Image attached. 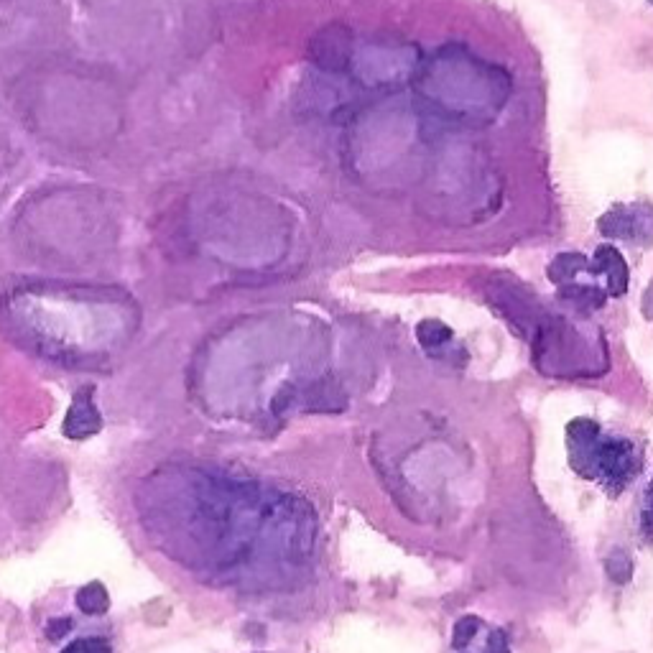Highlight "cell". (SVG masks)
I'll return each instance as SVG.
<instances>
[{"label":"cell","mask_w":653,"mask_h":653,"mask_svg":"<svg viewBox=\"0 0 653 653\" xmlns=\"http://www.w3.org/2000/svg\"><path fill=\"white\" fill-rule=\"evenodd\" d=\"M572 467L582 477H602L613 493H620L636 465V449L625 439H600L572 447Z\"/></svg>","instance_id":"6da1fadb"},{"label":"cell","mask_w":653,"mask_h":653,"mask_svg":"<svg viewBox=\"0 0 653 653\" xmlns=\"http://www.w3.org/2000/svg\"><path fill=\"white\" fill-rule=\"evenodd\" d=\"M600 228L605 235L623 240L651 238L653 235V212L643 207H615L613 212L600 220Z\"/></svg>","instance_id":"7a4b0ae2"},{"label":"cell","mask_w":653,"mask_h":653,"mask_svg":"<svg viewBox=\"0 0 653 653\" xmlns=\"http://www.w3.org/2000/svg\"><path fill=\"white\" fill-rule=\"evenodd\" d=\"M103 429V416L92 401V388H80L64 416L62 432L69 439H87Z\"/></svg>","instance_id":"3957f363"},{"label":"cell","mask_w":653,"mask_h":653,"mask_svg":"<svg viewBox=\"0 0 653 653\" xmlns=\"http://www.w3.org/2000/svg\"><path fill=\"white\" fill-rule=\"evenodd\" d=\"M595 271H602L608 276L610 294H625V289H628V266H625L623 256L613 245H600L595 250Z\"/></svg>","instance_id":"277c9868"},{"label":"cell","mask_w":653,"mask_h":653,"mask_svg":"<svg viewBox=\"0 0 653 653\" xmlns=\"http://www.w3.org/2000/svg\"><path fill=\"white\" fill-rule=\"evenodd\" d=\"M77 608L85 615H103L110 608V595L103 582H90L77 592Z\"/></svg>","instance_id":"5b68a950"},{"label":"cell","mask_w":653,"mask_h":653,"mask_svg":"<svg viewBox=\"0 0 653 653\" xmlns=\"http://www.w3.org/2000/svg\"><path fill=\"white\" fill-rule=\"evenodd\" d=\"M582 268H585V258L577 256V253H574V256L567 253V256H559L557 261L551 263L549 279L554 281V284H564V281H572Z\"/></svg>","instance_id":"8992f818"},{"label":"cell","mask_w":653,"mask_h":653,"mask_svg":"<svg viewBox=\"0 0 653 653\" xmlns=\"http://www.w3.org/2000/svg\"><path fill=\"white\" fill-rule=\"evenodd\" d=\"M416 337H419V342L424 347H439L452 337V330L444 322H439V319H424L416 327Z\"/></svg>","instance_id":"52a82bcc"},{"label":"cell","mask_w":653,"mask_h":653,"mask_svg":"<svg viewBox=\"0 0 653 653\" xmlns=\"http://www.w3.org/2000/svg\"><path fill=\"white\" fill-rule=\"evenodd\" d=\"M562 296L567 301H572L574 307L580 309H592L602 304V294L597 289H590V286H574V289H564Z\"/></svg>","instance_id":"ba28073f"},{"label":"cell","mask_w":653,"mask_h":653,"mask_svg":"<svg viewBox=\"0 0 653 653\" xmlns=\"http://www.w3.org/2000/svg\"><path fill=\"white\" fill-rule=\"evenodd\" d=\"M477 628H480V620L475 615H467V618H460L455 623V633H452V646L465 648L470 646V641L475 638Z\"/></svg>","instance_id":"9c48e42d"},{"label":"cell","mask_w":653,"mask_h":653,"mask_svg":"<svg viewBox=\"0 0 653 653\" xmlns=\"http://www.w3.org/2000/svg\"><path fill=\"white\" fill-rule=\"evenodd\" d=\"M608 572L615 582H628L633 574V562L625 551H615L608 559Z\"/></svg>","instance_id":"30bf717a"},{"label":"cell","mask_w":653,"mask_h":653,"mask_svg":"<svg viewBox=\"0 0 653 653\" xmlns=\"http://www.w3.org/2000/svg\"><path fill=\"white\" fill-rule=\"evenodd\" d=\"M62 653H113L110 651V643L105 638H77V641L69 643Z\"/></svg>","instance_id":"8fae6325"},{"label":"cell","mask_w":653,"mask_h":653,"mask_svg":"<svg viewBox=\"0 0 653 653\" xmlns=\"http://www.w3.org/2000/svg\"><path fill=\"white\" fill-rule=\"evenodd\" d=\"M641 526L643 534L653 539V480L648 483L646 498H643V511H641Z\"/></svg>","instance_id":"7c38bea8"},{"label":"cell","mask_w":653,"mask_h":653,"mask_svg":"<svg viewBox=\"0 0 653 653\" xmlns=\"http://www.w3.org/2000/svg\"><path fill=\"white\" fill-rule=\"evenodd\" d=\"M72 625L74 623L69 618L52 620V623H49V628H46V638H49V641H59V638H64L69 631H72Z\"/></svg>","instance_id":"4fadbf2b"},{"label":"cell","mask_w":653,"mask_h":653,"mask_svg":"<svg viewBox=\"0 0 653 653\" xmlns=\"http://www.w3.org/2000/svg\"><path fill=\"white\" fill-rule=\"evenodd\" d=\"M485 653H511L508 651L506 636H503L500 631H493V636H490V641H488V651Z\"/></svg>","instance_id":"5bb4252c"}]
</instances>
